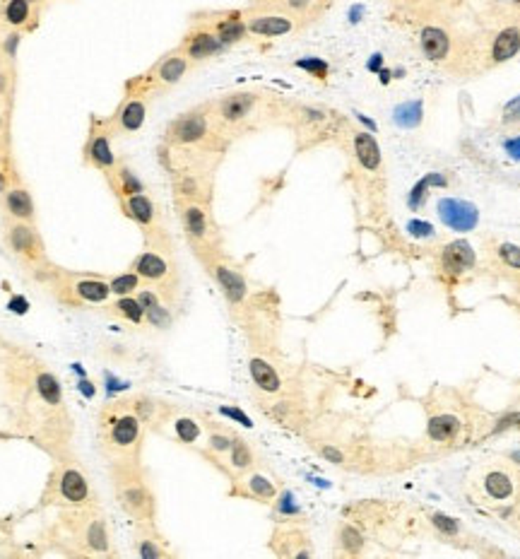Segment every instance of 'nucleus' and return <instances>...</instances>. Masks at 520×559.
<instances>
[{"label":"nucleus","instance_id":"nucleus-26","mask_svg":"<svg viewBox=\"0 0 520 559\" xmlns=\"http://www.w3.org/2000/svg\"><path fill=\"white\" fill-rule=\"evenodd\" d=\"M248 369H251V376H253V381H256V386L260 388V391L277 393L282 388V381H280V376H277V371L265 362V359L253 357Z\"/></svg>","mask_w":520,"mask_h":559},{"label":"nucleus","instance_id":"nucleus-11","mask_svg":"<svg viewBox=\"0 0 520 559\" xmlns=\"http://www.w3.org/2000/svg\"><path fill=\"white\" fill-rule=\"evenodd\" d=\"M253 3L282 10V13L297 17V20L306 27L311 22L320 20V17L335 5V0H253Z\"/></svg>","mask_w":520,"mask_h":559},{"label":"nucleus","instance_id":"nucleus-42","mask_svg":"<svg viewBox=\"0 0 520 559\" xmlns=\"http://www.w3.org/2000/svg\"><path fill=\"white\" fill-rule=\"evenodd\" d=\"M138 555L143 559H157V557H164V550H160V547L152 543V540H140Z\"/></svg>","mask_w":520,"mask_h":559},{"label":"nucleus","instance_id":"nucleus-57","mask_svg":"<svg viewBox=\"0 0 520 559\" xmlns=\"http://www.w3.org/2000/svg\"><path fill=\"white\" fill-rule=\"evenodd\" d=\"M30 3H32V5H44V3H46V0H30Z\"/></svg>","mask_w":520,"mask_h":559},{"label":"nucleus","instance_id":"nucleus-14","mask_svg":"<svg viewBox=\"0 0 520 559\" xmlns=\"http://www.w3.org/2000/svg\"><path fill=\"white\" fill-rule=\"evenodd\" d=\"M140 437V417L130 415V412H123V415H116L109 425V437H106V444L114 451H126L130 449Z\"/></svg>","mask_w":520,"mask_h":559},{"label":"nucleus","instance_id":"nucleus-50","mask_svg":"<svg viewBox=\"0 0 520 559\" xmlns=\"http://www.w3.org/2000/svg\"><path fill=\"white\" fill-rule=\"evenodd\" d=\"M10 89V72L5 68H0V97H5Z\"/></svg>","mask_w":520,"mask_h":559},{"label":"nucleus","instance_id":"nucleus-18","mask_svg":"<svg viewBox=\"0 0 520 559\" xmlns=\"http://www.w3.org/2000/svg\"><path fill=\"white\" fill-rule=\"evenodd\" d=\"M212 275H214V280L219 282L224 297H227L231 304H239L241 299L246 297L248 287H246L244 275H241L239 270H234L227 263H214L212 265Z\"/></svg>","mask_w":520,"mask_h":559},{"label":"nucleus","instance_id":"nucleus-20","mask_svg":"<svg viewBox=\"0 0 520 559\" xmlns=\"http://www.w3.org/2000/svg\"><path fill=\"white\" fill-rule=\"evenodd\" d=\"M422 51L424 56H427L429 60H434V63H441V60L448 58L450 53V37L446 30H441V27H424L422 30Z\"/></svg>","mask_w":520,"mask_h":559},{"label":"nucleus","instance_id":"nucleus-23","mask_svg":"<svg viewBox=\"0 0 520 559\" xmlns=\"http://www.w3.org/2000/svg\"><path fill=\"white\" fill-rule=\"evenodd\" d=\"M70 292L84 304H101V302H106V299L111 297L109 282H104L99 278H82V280L72 282Z\"/></svg>","mask_w":520,"mask_h":559},{"label":"nucleus","instance_id":"nucleus-44","mask_svg":"<svg viewBox=\"0 0 520 559\" xmlns=\"http://www.w3.org/2000/svg\"><path fill=\"white\" fill-rule=\"evenodd\" d=\"M138 302L143 304V309H145V314H147L150 309H155L157 304H160V297H157V292H152V290H143L138 295Z\"/></svg>","mask_w":520,"mask_h":559},{"label":"nucleus","instance_id":"nucleus-37","mask_svg":"<svg viewBox=\"0 0 520 559\" xmlns=\"http://www.w3.org/2000/svg\"><path fill=\"white\" fill-rule=\"evenodd\" d=\"M231 465L239 468V470H244L253 463V456H251V449L244 444V442H234L231 444Z\"/></svg>","mask_w":520,"mask_h":559},{"label":"nucleus","instance_id":"nucleus-10","mask_svg":"<svg viewBox=\"0 0 520 559\" xmlns=\"http://www.w3.org/2000/svg\"><path fill=\"white\" fill-rule=\"evenodd\" d=\"M181 222L193 246H205L212 239L210 212L202 203H181Z\"/></svg>","mask_w":520,"mask_h":559},{"label":"nucleus","instance_id":"nucleus-24","mask_svg":"<svg viewBox=\"0 0 520 559\" xmlns=\"http://www.w3.org/2000/svg\"><path fill=\"white\" fill-rule=\"evenodd\" d=\"M474 265V251L465 241H453L443 248V268L448 273H462Z\"/></svg>","mask_w":520,"mask_h":559},{"label":"nucleus","instance_id":"nucleus-5","mask_svg":"<svg viewBox=\"0 0 520 559\" xmlns=\"http://www.w3.org/2000/svg\"><path fill=\"white\" fill-rule=\"evenodd\" d=\"M121 207H123V212H126V217L133 219V222L138 224L147 236H150L152 244L155 246L167 244V234H164L162 222H160V210H157L155 200H152L145 191L123 195Z\"/></svg>","mask_w":520,"mask_h":559},{"label":"nucleus","instance_id":"nucleus-45","mask_svg":"<svg viewBox=\"0 0 520 559\" xmlns=\"http://www.w3.org/2000/svg\"><path fill=\"white\" fill-rule=\"evenodd\" d=\"M434 523H436L441 530H446L448 535L457 533V523L453 521V518H448V516H441V513H436V516H434Z\"/></svg>","mask_w":520,"mask_h":559},{"label":"nucleus","instance_id":"nucleus-17","mask_svg":"<svg viewBox=\"0 0 520 559\" xmlns=\"http://www.w3.org/2000/svg\"><path fill=\"white\" fill-rule=\"evenodd\" d=\"M352 150H354V160L357 165L364 169L366 174H376L381 169V148H378L376 138L369 133H354L352 135Z\"/></svg>","mask_w":520,"mask_h":559},{"label":"nucleus","instance_id":"nucleus-19","mask_svg":"<svg viewBox=\"0 0 520 559\" xmlns=\"http://www.w3.org/2000/svg\"><path fill=\"white\" fill-rule=\"evenodd\" d=\"M37 8L39 5H32L30 0H3V8H0V17L8 27L13 30H25V27H32L34 20H37Z\"/></svg>","mask_w":520,"mask_h":559},{"label":"nucleus","instance_id":"nucleus-31","mask_svg":"<svg viewBox=\"0 0 520 559\" xmlns=\"http://www.w3.org/2000/svg\"><path fill=\"white\" fill-rule=\"evenodd\" d=\"M109 287H111V295L128 297V295H133L135 290H140V275L135 273V270L133 273H121V275H116V278H111Z\"/></svg>","mask_w":520,"mask_h":559},{"label":"nucleus","instance_id":"nucleus-35","mask_svg":"<svg viewBox=\"0 0 520 559\" xmlns=\"http://www.w3.org/2000/svg\"><path fill=\"white\" fill-rule=\"evenodd\" d=\"M246 484H248V489H251V494L260 496V499H273V496L277 494L275 484L263 475H251L246 480Z\"/></svg>","mask_w":520,"mask_h":559},{"label":"nucleus","instance_id":"nucleus-56","mask_svg":"<svg viewBox=\"0 0 520 559\" xmlns=\"http://www.w3.org/2000/svg\"><path fill=\"white\" fill-rule=\"evenodd\" d=\"M5 191H8V176L0 172V193H5Z\"/></svg>","mask_w":520,"mask_h":559},{"label":"nucleus","instance_id":"nucleus-46","mask_svg":"<svg viewBox=\"0 0 520 559\" xmlns=\"http://www.w3.org/2000/svg\"><path fill=\"white\" fill-rule=\"evenodd\" d=\"M407 229H410L415 236H429V239L434 236V227H431V224H427V222H410V224H407Z\"/></svg>","mask_w":520,"mask_h":559},{"label":"nucleus","instance_id":"nucleus-53","mask_svg":"<svg viewBox=\"0 0 520 559\" xmlns=\"http://www.w3.org/2000/svg\"><path fill=\"white\" fill-rule=\"evenodd\" d=\"M280 509L285 511V513L297 511V506H294V496H292V494H285V496H282V504H280Z\"/></svg>","mask_w":520,"mask_h":559},{"label":"nucleus","instance_id":"nucleus-7","mask_svg":"<svg viewBox=\"0 0 520 559\" xmlns=\"http://www.w3.org/2000/svg\"><path fill=\"white\" fill-rule=\"evenodd\" d=\"M190 65L193 63H190L188 56H186L181 49L167 53L164 58L157 60L155 68L150 70V75H145V82H147V87H150V92L152 89L176 87V84L186 77V72L190 70Z\"/></svg>","mask_w":520,"mask_h":559},{"label":"nucleus","instance_id":"nucleus-6","mask_svg":"<svg viewBox=\"0 0 520 559\" xmlns=\"http://www.w3.org/2000/svg\"><path fill=\"white\" fill-rule=\"evenodd\" d=\"M84 162L89 167L99 169L104 174H111L118 167V160L114 155V148H111V128L109 121L101 123L94 118L92 128H89V138L84 143Z\"/></svg>","mask_w":520,"mask_h":559},{"label":"nucleus","instance_id":"nucleus-29","mask_svg":"<svg viewBox=\"0 0 520 559\" xmlns=\"http://www.w3.org/2000/svg\"><path fill=\"white\" fill-rule=\"evenodd\" d=\"M84 543L92 552H106L109 550V533H106V526L101 518H92L87 526V533H84Z\"/></svg>","mask_w":520,"mask_h":559},{"label":"nucleus","instance_id":"nucleus-40","mask_svg":"<svg viewBox=\"0 0 520 559\" xmlns=\"http://www.w3.org/2000/svg\"><path fill=\"white\" fill-rule=\"evenodd\" d=\"M342 545H344V550H349V552H359L361 545H364V540H361V535L354 528L344 526L342 528Z\"/></svg>","mask_w":520,"mask_h":559},{"label":"nucleus","instance_id":"nucleus-49","mask_svg":"<svg viewBox=\"0 0 520 559\" xmlns=\"http://www.w3.org/2000/svg\"><path fill=\"white\" fill-rule=\"evenodd\" d=\"M299 65H301V68H306V70L318 72L320 77H323V75H325V70H327L325 63H320V60H301V63H299Z\"/></svg>","mask_w":520,"mask_h":559},{"label":"nucleus","instance_id":"nucleus-34","mask_svg":"<svg viewBox=\"0 0 520 559\" xmlns=\"http://www.w3.org/2000/svg\"><path fill=\"white\" fill-rule=\"evenodd\" d=\"M121 499H123V506H126L130 513H140L147 506V494L143 487H138V484H128V487L123 489Z\"/></svg>","mask_w":520,"mask_h":559},{"label":"nucleus","instance_id":"nucleus-59","mask_svg":"<svg viewBox=\"0 0 520 559\" xmlns=\"http://www.w3.org/2000/svg\"><path fill=\"white\" fill-rule=\"evenodd\" d=\"M513 458H516V461H520V454H516V456H513Z\"/></svg>","mask_w":520,"mask_h":559},{"label":"nucleus","instance_id":"nucleus-2","mask_svg":"<svg viewBox=\"0 0 520 559\" xmlns=\"http://www.w3.org/2000/svg\"><path fill=\"white\" fill-rule=\"evenodd\" d=\"M260 106H263V97L258 92H231L224 94L222 99H217L210 106L214 123H217L219 133L227 131H241L248 123H253L260 114Z\"/></svg>","mask_w":520,"mask_h":559},{"label":"nucleus","instance_id":"nucleus-3","mask_svg":"<svg viewBox=\"0 0 520 559\" xmlns=\"http://www.w3.org/2000/svg\"><path fill=\"white\" fill-rule=\"evenodd\" d=\"M241 17H244L248 37L253 39H270L273 41V39H285L304 30V25L297 17L258 3H251L246 10H241Z\"/></svg>","mask_w":520,"mask_h":559},{"label":"nucleus","instance_id":"nucleus-12","mask_svg":"<svg viewBox=\"0 0 520 559\" xmlns=\"http://www.w3.org/2000/svg\"><path fill=\"white\" fill-rule=\"evenodd\" d=\"M438 217L453 231H472L479 222L477 207L465 200H457V198H446L438 203Z\"/></svg>","mask_w":520,"mask_h":559},{"label":"nucleus","instance_id":"nucleus-41","mask_svg":"<svg viewBox=\"0 0 520 559\" xmlns=\"http://www.w3.org/2000/svg\"><path fill=\"white\" fill-rule=\"evenodd\" d=\"M20 41H22V34L17 30L10 32L8 37L3 39V53H5V58H8V60H15L17 49H20Z\"/></svg>","mask_w":520,"mask_h":559},{"label":"nucleus","instance_id":"nucleus-47","mask_svg":"<svg viewBox=\"0 0 520 559\" xmlns=\"http://www.w3.org/2000/svg\"><path fill=\"white\" fill-rule=\"evenodd\" d=\"M231 439L229 437H224V434H212L210 437V446L214 451H219V454H222V451H229L231 449Z\"/></svg>","mask_w":520,"mask_h":559},{"label":"nucleus","instance_id":"nucleus-13","mask_svg":"<svg viewBox=\"0 0 520 559\" xmlns=\"http://www.w3.org/2000/svg\"><path fill=\"white\" fill-rule=\"evenodd\" d=\"M174 191H176L181 203H202L210 195L205 174L197 172V169H181V172H176Z\"/></svg>","mask_w":520,"mask_h":559},{"label":"nucleus","instance_id":"nucleus-30","mask_svg":"<svg viewBox=\"0 0 520 559\" xmlns=\"http://www.w3.org/2000/svg\"><path fill=\"white\" fill-rule=\"evenodd\" d=\"M37 388H39V395H41L48 405H58L60 398H63L58 378L53 374H48V371H41V374L37 376Z\"/></svg>","mask_w":520,"mask_h":559},{"label":"nucleus","instance_id":"nucleus-33","mask_svg":"<svg viewBox=\"0 0 520 559\" xmlns=\"http://www.w3.org/2000/svg\"><path fill=\"white\" fill-rule=\"evenodd\" d=\"M395 121L403 128H415L422 121V104L420 101H410V104H400L395 109Z\"/></svg>","mask_w":520,"mask_h":559},{"label":"nucleus","instance_id":"nucleus-28","mask_svg":"<svg viewBox=\"0 0 520 559\" xmlns=\"http://www.w3.org/2000/svg\"><path fill=\"white\" fill-rule=\"evenodd\" d=\"M457 427H460V422H457V417L453 415L434 417V420L429 422V437H431L434 442H448V439L457 432Z\"/></svg>","mask_w":520,"mask_h":559},{"label":"nucleus","instance_id":"nucleus-15","mask_svg":"<svg viewBox=\"0 0 520 559\" xmlns=\"http://www.w3.org/2000/svg\"><path fill=\"white\" fill-rule=\"evenodd\" d=\"M133 270L140 275V280L147 282H167L171 278V263L162 256L157 248H150V251H143L133 263Z\"/></svg>","mask_w":520,"mask_h":559},{"label":"nucleus","instance_id":"nucleus-22","mask_svg":"<svg viewBox=\"0 0 520 559\" xmlns=\"http://www.w3.org/2000/svg\"><path fill=\"white\" fill-rule=\"evenodd\" d=\"M60 496L70 504H84L89 499V484L87 477L75 468H67L60 475Z\"/></svg>","mask_w":520,"mask_h":559},{"label":"nucleus","instance_id":"nucleus-38","mask_svg":"<svg viewBox=\"0 0 520 559\" xmlns=\"http://www.w3.org/2000/svg\"><path fill=\"white\" fill-rule=\"evenodd\" d=\"M145 316H147V321L155 326V328H167V326L171 323V316H169V311L162 307V304H157L155 309H150Z\"/></svg>","mask_w":520,"mask_h":559},{"label":"nucleus","instance_id":"nucleus-27","mask_svg":"<svg viewBox=\"0 0 520 559\" xmlns=\"http://www.w3.org/2000/svg\"><path fill=\"white\" fill-rule=\"evenodd\" d=\"M484 489L491 499H508L513 492V480L508 473L504 470H491L487 477H484Z\"/></svg>","mask_w":520,"mask_h":559},{"label":"nucleus","instance_id":"nucleus-8","mask_svg":"<svg viewBox=\"0 0 520 559\" xmlns=\"http://www.w3.org/2000/svg\"><path fill=\"white\" fill-rule=\"evenodd\" d=\"M197 25L207 27L219 37V41L224 46H234V44L244 41L248 39L244 17H241V10H227V13H207L205 20H195Z\"/></svg>","mask_w":520,"mask_h":559},{"label":"nucleus","instance_id":"nucleus-58","mask_svg":"<svg viewBox=\"0 0 520 559\" xmlns=\"http://www.w3.org/2000/svg\"><path fill=\"white\" fill-rule=\"evenodd\" d=\"M0 133H3V114H0Z\"/></svg>","mask_w":520,"mask_h":559},{"label":"nucleus","instance_id":"nucleus-9","mask_svg":"<svg viewBox=\"0 0 520 559\" xmlns=\"http://www.w3.org/2000/svg\"><path fill=\"white\" fill-rule=\"evenodd\" d=\"M224 49L227 46L219 41L217 34L212 30H207V27L197 25V22L193 30L186 34L183 44H181V51L188 56L190 63H202V60H207V58H214V56H219Z\"/></svg>","mask_w":520,"mask_h":559},{"label":"nucleus","instance_id":"nucleus-36","mask_svg":"<svg viewBox=\"0 0 520 559\" xmlns=\"http://www.w3.org/2000/svg\"><path fill=\"white\" fill-rule=\"evenodd\" d=\"M176 434H178V439L181 442H186V444H193L197 442V437H200V427L195 425L193 420H188V417H181V420H176Z\"/></svg>","mask_w":520,"mask_h":559},{"label":"nucleus","instance_id":"nucleus-48","mask_svg":"<svg viewBox=\"0 0 520 559\" xmlns=\"http://www.w3.org/2000/svg\"><path fill=\"white\" fill-rule=\"evenodd\" d=\"M222 415H227L231 417V420H236V422H241L244 427H253V422L248 420V417L244 415L241 410H236V408H222Z\"/></svg>","mask_w":520,"mask_h":559},{"label":"nucleus","instance_id":"nucleus-4","mask_svg":"<svg viewBox=\"0 0 520 559\" xmlns=\"http://www.w3.org/2000/svg\"><path fill=\"white\" fill-rule=\"evenodd\" d=\"M147 92H150V87H147L145 77H138L135 82L128 84V94L123 97V101L118 104V109L114 111V116H111V121H109L111 133L133 135L145 126Z\"/></svg>","mask_w":520,"mask_h":559},{"label":"nucleus","instance_id":"nucleus-54","mask_svg":"<svg viewBox=\"0 0 520 559\" xmlns=\"http://www.w3.org/2000/svg\"><path fill=\"white\" fill-rule=\"evenodd\" d=\"M10 309H13V311H17V314H25L27 311V302L22 297H17V299H13V302H10Z\"/></svg>","mask_w":520,"mask_h":559},{"label":"nucleus","instance_id":"nucleus-1","mask_svg":"<svg viewBox=\"0 0 520 559\" xmlns=\"http://www.w3.org/2000/svg\"><path fill=\"white\" fill-rule=\"evenodd\" d=\"M219 128L214 123L210 106H197L174 118L167 128V143L171 150H197L217 140Z\"/></svg>","mask_w":520,"mask_h":559},{"label":"nucleus","instance_id":"nucleus-43","mask_svg":"<svg viewBox=\"0 0 520 559\" xmlns=\"http://www.w3.org/2000/svg\"><path fill=\"white\" fill-rule=\"evenodd\" d=\"M504 121L506 123H518L520 121V97H516L513 101H508L506 109H504Z\"/></svg>","mask_w":520,"mask_h":559},{"label":"nucleus","instance_id":"nucleus-55","mask_svg":"<svg viewBox=\"0 0 520 559\" xmlns=\"http://www.w3.org/2000/svg\"><path fill=\"white\" fill-rule=\"evenodd\" d=\"M506 150L511 152L513 157H518V160H520V138H516V140H508V143H506Z\"/></svg>","mask_w":520,"mask_h":559},{"label":"nucleus","instance_id":"nucleus-39","mask_svg":"<svg viewBox=\"0 0 520 559\" xmlns=\"http://www.w3.org/2000/svg\"><path fill=\"white\" fill-rule=\"evenodd\" d=\"M499 256L501 261L506 265H511V268H518L520 270V246L516 244H501L499 246Z\"/></svg>","mask_w":520,"mask_h":559},{"label":"nucleus","instance_id":"nucleus-25","mask_svg":"<svg viewBox=\"0 0 520 559\" xmlns=\"http://www.w3.org/2000/svg\"><path fill=\"white\" fill-rule=\"evenodd\" d=\"M520 51V30L518 27H506L504 32L496 34L494 46H491V60L494 63H504L511 60Z\"/></svg>","mask_w":520,"mask_h":559},{"label":"nucleus","instance_id":"nucleus-16","mask_svg":"<svg viewBox=\"0 0 520 559\" xmlns=\"http://www.w3.org/2000/svg\"><path fill=\"white\" fill-rule=\"evenodd\" d=\"M8 244L17 256H25V258L41 256V241H39L37 229H34L30 222H17L15 227H10Z\"/></svg>","mask_w":520,"mask_h":559},{"label":"nucleus","instance_id":"nucleus-51","mask_svg":"<svg viewBox=\"0 0 520 559\" xmlns=\"http://www.w3.org/2000/svg\"><path fill=\"white\" fill-rule=\"evenodd\" d=\"M323 456H325L327 461H332V463H342V461H344L340 451H335V449H332V446H325V449H323Z\"/></svg>","mask_w":520,"mask_h":559},{"label":"nucleus","instance_id":"nucleus-52","mask_svg":"<svg viewBox=\"0 0 520 559\" xmlns=\"http://www.w3.org/2000/svg\"><path fill=\"white\" fill-rule=\"evenodd\" d=\"M77 388H80V391H82V395H87V398H94V386H92V381L82 378V381L77 383Z\"/></svg>","mask_w":520,"mask_h":559},{"label":"nucleus","instance_id":"nucleus-21","mask_svg":"<svg viewBox=\"0 0 520 559\" xmlns=\"http://www.w3.org/2000/svg\"><path fill=\"white\" fill-rule=\"evenodd\" d=\"M5 207H8V212L13 214L17 222H32L37 217L32 193L25 186H13V188L5 191Z\"/></svg>","mask_w":520,"mask_h":559},{"label":"nucleus","instance_id":"nucleus-32","mask_svg":"<svg viewBox=\"0 0 520 559\" xmlns=\"http://www.w3.org/2000/svg\"><path fill=\"white\" fill-rule=\"evenodd\" d=\"M116 314H121L123 319H128L130 323H140V321L145 319V309L143 304L138 302V297H118L116 302Z\"/></svg>","mask_w":520,"mask_h":559}]
</instances>
